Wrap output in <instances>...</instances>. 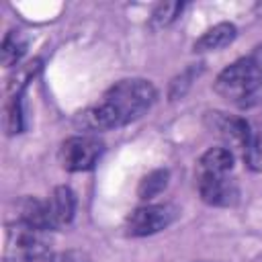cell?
Instances as JSON below:
<instances>
[{"instance_id":"cell-1","label":"cell","mask_w":262,"mask_h":262,"mask_svg":"<svg viewBox=\"0 0 262 262\" xmlns=\"http://www.w3.org/2000/svg\"><path fill=\"white\" fill-rule=\"evenodd\" d=\"M158 92L149 80L127 78L115 82L102 98L80 113L78 123L86 131H111L141 119L156 102Z\"/></svg>"},{"instance_id":"cell-2","label":"cell","mask_w":262,"mask_h":262,"mask_svg":"<svg viewBox=\"0 0 262 262\" xmlns=\"http://www.w3.org/2000/svg\"><path fill=\"white\" fill-rule=\"evenodd\" d=\"M262 86V47L246 57L235 59L219 72L213 88L219 96L231 102H244Z\"/></svg>"},{"instance_id":"cell-3","label":"cell","mask_w":262,"mask_h":262,"mask_svg":"<svg viewBox=\"0 0 262 262\" xmlns=\"http://www.w3.org/2000/svg\"><path fill=\"white\" fill-rule=\"evenodd\" d=\"M51 254L49 231L12 221L4 233V262H41Z\"/></svg>"},{"instance_id":"cell-4","label":"cell","mask_w":262,"mask_h":262,"mask_svg":"<svg viewBox=\"0 0 262 262\" xmlns=\"http://www.w3.org/2000/svg\"><path fill=\"white\" fill-rule=\"evenodd\" d=\"M104 151L102 139L94 133L68 137L59 147V164L68 172H86L96 166Z\"/></svg>"},{"instance_id":"cell-5","label":"cell","mask_w":262,"mask_h":262,"mask_svg":"<svg viewBox=\"0 0 262 262\" xmlns=\"http://www.w3.org/2000/svg\"><path fill=\"white\" fill-rule=\"evenodd\" d=\"M180 211L172 203H158V205H143L137 207L125 221V231L131 237H145L154 235L166 227H170L178 219Z\"/></svg>"},{"instance_id":"cell-6","label":"cell","mask_w":262,"mask_h":262,"mask_svg":"<svg viewBox=\"0 0 262 262\" xmlns=\"http://www.w3.org/2000/svg\"><path fill=\"white\" fill-rule=\"evenodd\" d=\"M205 125L217 133L225 143L227 147L231 149H246L248 143H250V137H252V129H250V123L242 117H233V115H225V113H219V111H213V113H207L205 115Z\"/></svg>"},{"instance_id":"cell-7","label":"cell","mask_w":262,"mask_h":262,"mask_svg":"<svg viewBox=\"0 0 262 262\" xmlns=\"http://www.w3.org/2000/svg\"><path fill=\"white\" fill-rule=\"evenodd\" d=\"M45 213H47V227L55 231L68 223H72L76 213V194L70 186H55L51 194L45 199Z\"/></svg>"},{"instance_id":"cell-8","label":"cell","mask_w":262,"mask_h":262,"mask_svg":"<svg viewBox=\"0 0 262 262\" xmlns=\"http://www.w3.org/2000/svg\"><path fill=\"white\" fill-rule=\"evenodd\" d=\"M199 194L207 205L213 207H231L235 205L239 190L235 180L227 176H211V178H196Z\"/></svg>"},{"instance_id":"cell-9","label":"cell","mask_w":262,"mask_h":262,"mask_svg":"<svg viewBox=\"0 0 262 262\" xmlns=\"http://www.w3.org/2000/svg\"><path fill=\"white\" fill-rule=\"evenodd\" d=\"M233 168V151L229 147H209L196 162V178L227 176Z\"/></svg>"},{"instance_id":"cell-10","label":"cell","mask_w":262,"mask_h":262,"mask_svg":"<svg viewBox=\"0 0 262 262\" xmlns=\"http://www.w3.org/2000/svg\"><path fill=\"white\" fill-rule=\"evenodd\" d=\"M237 37V29L231 23H217L211 29H207L192 45V51L196 53H205V51H217L227 47L229 43H233V39Z\"/></svg>"},{"instance_id":"cell-11","label":"cell","mask_w":262,"mask_h":262,"mask_svg":"<svg viewBox=\"0 0 262 262\" xmlns=\"http://www.w3.org/2000/svg\"><path fill=\"white\" fill-rule=\"evenodd\" d=\"M27 51V39L23 37L20 31H8L2 39V47H0V59L2 66L12 68L20 61V57Z\"/></svg>"},{"instance_id":"cell-12","label":"cell","mask_w":262,"mask_h":262,"mask_svg":"<svg viewBox=\"0 0 262 262\" xmlns=\"http://www.w3.org/2000/svg\"><path fill=\"white\" fill-rule=\"evenodd\" d=\"M4 129L8 135L23 133L25 129V111H23V92H14L4 108Z\"/></svg>"},{"instance_id":"cell-13","label":"cell","mask_w":262,"mask_h":262,"mask_svg":"<svg viewBox=\"0 0 262 262\" xmlns=\"http://www.w3.org/2000/svg\"><path fill=\"white\" fill-rule=\"evenodd\" d=\"M168 178H170V174H168V170H164V168L149 172L147 176L141 178V182H139V186H137V196L143 199V201H149V199L158 196V194L168 186Z\"/></svg>"},{"instance_id":"cell-14","label":"cell","mask_w":262,"mask_h":262,"mask_svg":"<svg viewBox=\"0 0 262 262\" xmlns=\"http://www.w3.org/2000/svg\"><path fill=\"white\" fill-rule=\"evenodd\" d=\"M199 74H201V66H196V63H192V66H188L186 70H182V72L170 82V90H168L170 100H178V98H182V96L186 94V90L190 88L192 80H194Z\"/></svg>"},{"instance_id":"cell-15","label":"cell","mask_w":262,"mask_h":262,"mask_svg":"<svg viewBox=\"0 0 262 262\" xmlns=\"http://www.w3.org/2000/svg\"><path fill=\"white\" fill-rule=\"evenodd\" d=\"M182 8H184L182 2H162V4H158L156 10L151 12V27H156V29L168 27L170 23H174L180 16Z\"/></svg>"},{"instance_id":"cell-16","label":"cell","mask_w":262,"mask_h":262,"mask_svg":"<svg viewBox=\"0 0 262 262\" xmlns=\"http://www.w3.org/2000/svg\"><path fill=\"white\" fill-rule=\"evenodd\" d=\"M244 160L252 170H262V131H252L250 143L244 149Z\"/></svg>"},{"instance_id":"cell-17","label":"cell","mask_w":262,"mask_h":262,"mask_svg":"<svg viewBox=\"0 0 262 262\" xmlns=\"http://www.w3.org/2000/svg\"><path fill=\"white\" fill-rule=\"evenodd\" d=\"M41 262H92V258L84 250H63V252L49 254Z\"/></svg>"}]
</instances>
